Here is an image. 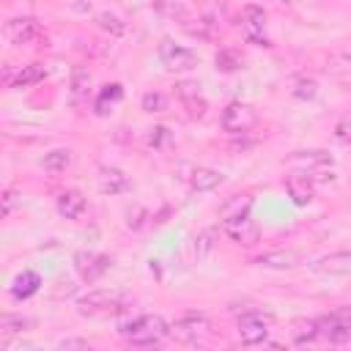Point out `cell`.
<instances>
[{
    "label": "cell",
    "mask_w": 351,
    "mask_h": 351,
    "mask_svg": "<svg viewBox=\"0 0 351 351\" xmlns=\"http://www.w3.org/2000/svg\"><path fill=\"white\" fill-rule=\"evenodd\" d=\"M165 134H167V129H165V126H156V129L151 132V137H148V143H151V145H159V143L165 140Z\"/></svg>",
    "instance_id": "33"
},
{
    "label": "cell",
    "mask_w": 351,
    "mask_h": 351,
    "mask_svg": "<svg viewBox=\"0 0 351 351\" xmlns=\"http://www.w3.org/2000/svg\"><path fill=\"white\" fill-rule=\"evenodd\" d=\"M208 329H211V324H208L206 315H200V313H186V315H181V318L170 326V335H173L176 340H181V343H197V340H203V337L208 335Z\"/></svg>",
    "instance_id": "3"
},
{
    "label": "cell",
    "mask_w": 351,
    "mask_h": 351,
    "mask_svg": "<svg viewBox=\"0 0 351 351\" xmlns=\"http://www.w3.org/2000/svg\"><path fill=\"white\" fill-rule=\"evenodd\" d=\"M217 69L219 71H236L239 69V58L233 52L222 49V52H217Z\"/></svg>",
    "instance_id": "28"
},
{
    "label": "cell",
    "mask_w": 351,
    "mask_h": 351,
    "mask_svg": "<svg viewBox=\"0 0 351 351\" xmlns=\"http://www.w3.org/2000/svg\"><path fill=\"white\" fill-rule=\"evenodd\" d=\"M315 326H318V337H324V340H329V343H343V340H348V335H351L346 326H340V324L335 321L332 313L324 315V318H318Z\"/></svg>",
    "instance_id": "15"
},
{
    "label": "cell",
    "mask_w": 351,
    "mask_h": 351,
    "mask_svg": "<svg viewBox=\"0 0 351 351\" xmlns=\"http://www.w3.org/2000/svg\"><path fill=\"white\" fill-rule=\"evenodd\" d=\"M269 324H271V315L258 313V310H250V313L239 315L236 329H239L241 343H247V346L263 343V340H266V335H269Z\"/></svg>",
    "instance_id": "2"
},
{
    "label": "cell",
    "mask_w": 351,
    "mask_h": 351,
    "mask_svg": "<svg viewBox=\"0 0 351 351\" xmlns=\"http://www.w3.org/2000/svg\"><path fill=\"white\" fill-rule=\"evenodd\" d=\"M118 332L126 335V340L132 346H156V343H162L165 335H170V326L159 315H137V318L121 321Z\"/></svg>",
    "instance_id": "1"
},
{
    "label": "cell",
    "mask_w": 351,
    "mask_h": 351,
    "mask_svg": "<svg viewBox=\"0 0 351 351\" xmlns=\"http://www.w3.org/2000/svg\"><path fill=\"white\" fill-rule=\"evenodd\" d=\"M69 165H71V151L69 148H55V151L44 154V159H41V167L49 170V173H60Z\"/></svg>",
    "instance_id": "20"
},
{
    "label": "cell",
    "mask_w": 351,
    "mask_h": 351,
    "mask_svg": "<svg viewBox=\"0 0 351 351\" xmlns=\"http://www.w3.org/2000/svg\"><path fill=\"white\" fill-rule=\"evenodd\" d=\"M165 96L162 93H156V90H148L145 96H143V110L145 112H162L165 110Z\"/></svg>",
    "instance_id": "26"
},
{
    "label": "cell",
    "mask_w": 351,
    "mask_h": 351,
    "mask_svg": "<svg viewBox=\"0 0 351 351\" xmlns=\"http://www.w3.org/2000/svg\"><path fill=\"white\" fill-rule=\"evenodd\" d=\"M3 30H5V38H8L11 44H30V41H36V38L41 36V25H38V19H33V16L8 19Z\"/></svg>",
    "instance_id": "5"
},
{
    "label": "cell",
    "mask_w": 351,
    "mask_h": 351,
    "mask_svg": "<svg viewBox=\"0 0 351 351\" xmlns=\"http://www.w3.org/2000/svg\"><path fill=\"white\" fill-rule=\"evenodd\" d=\"M36 288H38V274H33V271H25L19 280H16V285H14V296L16 299H25V296H30V293H36Z\"/></svg>",
    "instance_id": "22"
},
{
    "label": "cell",
    "mask_w": 351,
    "mask_h": 351,
    "mask_svg": "<svg viewBox=\"0 0 351 351\" xmlns=\"http://www.w3.org/2000/svg\"><path fill=\"white\" fill-rule=\"evenodd\" d=\"M189 184L197 192H208V189H214V186L222 184V173H217L211 167H195L192 176H189Z\"/></svg>",
    "instance_id": "16"
},
{
    "label": "cell",
    "mask_w": 351,
    "mask_h": 351,
    "mask_svg": "<svg viewBox=\"0 0 351 351\" xmlns=\"http://www.w3.org/2000/svg\"><path fill=\"white\" fill-rule=\"evenodd\" d=\"M25 326H30V321L22 318V315H3V318H0V332H3V337L19 335Z\"/></svg>",
    "instance_id": "23"
},
{
    "label": "cell",
    "mask_w": 351,
    "mask_h": 351,
    "mask_svg": "<svg viewBox=\"0 0 351 351\" xmlns=\"http://www.w3.org/2000/svg\"><path fill=\"white\" fill-rule=\"evenodd\" d=\"M96 22H99V27H101V30H107V33H112V36H121V33L126 30V25H123L115 14H99V16H96Z\"/></svg>",
    "instance_id": "24"
},
{
    "label": "cell",
    "mask_w": 351,
    "mask_h": 351,
    "mask_svg": "<svg viewBox=\"0 0 351 351\" xmlns=\"http://www.w3.org/2000/svg\"><path fill=\"white\" fill-rule=\"evenodd\" d=\"M296 261H299V255L293 250H274V252H266L258 258V263L266 269H291V266H296Z\"/></svg>",
    "instance_id": "17"
},
{
    "label": "cell",
    "mask_w": 351,
    "mask_h": 351,
    "mask_svg": "<svg viewBox=\"0 0 351 351\" xmlns=\"http://www.w3.org/2000/svg\"><path fill=\"white\" fill-rule=\"evenodd\" d=\"M99 189L104 195H121L129 189V176L118 167H101L99 170Z\"/></svg>",
    "instance_id": "11"
},
{
    "label": "cell",
    "mask_w": 351,
    "mask_h": 351,
    "mask_svg": "<svg viewBox=\"0 0 351 351\" xmlns=\"http://www.w3.org/2000/svg\"><path fill=\"white\" fill-rule=\"evenodd\" d=\"M88 82H90V74L85 71V69H77L74 71V82H71V88H74V93L80 96V93H85V88H88Z\"/></svg>",
    "instance_id": "30"
},
{
    "label": "cell",
    "mask_w": 351,
    "mask_h": 351,
    "mask_svg": "<svg viewBox=\"0 0 351 351\" xmlns=\"http://www.w3.org/2000/svg\"><path fill=\"white\" fill-rule=\"evenodd\" d=\"M332 315H335V321H337L340 326H346V329L351 332V304H340Z\"/></svg>",
    "instance_id": "31"
},
{
    "label": "cell",
    "mask_w": 351,
    "mask_h": 351,
    "mask_svg": "<svg viewBox=\"0 0 351 351\" xmlns=\"http://www.w3.org/2000/svg\"><path fill=\"white\" fill-rule=\"evenodd\" d=\"M293 159H296V162H310V165H313V162H315V165H326V162H332V159H329L324 151H307V154H296Z\"/></svg>",
    "instance_id": "29"
},
{
    "label": "cell",
    "mask_w": 351,
    "mask_h": 351,
    "mask_svg": "<svg viewBox=\"0 0 351 351\" xmlns=\"http://www.w3.org/2000/svg\"><path fill=\"white\" fill-rule=\"evenodd\" d=\"M176 90H178V99H181V104L189 110V115H203L206 112V101H203V96L197 93V85H192V82H181V85H176Z\"/></svg>",
    "instance_id": "13"
},
{
    "label": "cell",
    "mask_w": 351,
    "mask_h": 351,
    "mask_svg": "<svg viewBox=\"0 0 351 351\" xmlns=\"http://www.w3.org/2000/svg\"><path fill=\"white\" fill-rule=\"evenodd\" d=\"M74 266H77L82 280H96L110 269V258L99 255V252H90V250H80L74 255Z\"/></svg>",
    "instance_id": "7"
},
{
    "label": "cell",
    "mask_w": 351,
    "mask_h": 351,
    "mask_svg": "<svg viewBox=\"0 0 351 351\" xmlns=\"http://www.w3.org/2000/svg\"><path fill=\"white\" fill-rule=\"evenodd\" d=\"M318 271H329V274H348L351 271V255L346 252H337V255H329V258H321L315 263Z\"/></svg>",
    "instance_id": "19"
},
{
    "label": "cell",
    "mask_w": 351,
    "mask_h": 351,
    "mask_svg": "<svg viewBox=\"0 0 351 351\" xmlns=\"http://www.w3.org/2000/svg\"><path fill=\"white\" fill-rule=\"evenodd\" d=\"M41 80H44V69H41L38 63H30V66H22V71L16 74L14 85H16V88H30V85H36V82H41Z\"/></svg>",
    "instance_id": "21"
},
{
    "label": "cell",
    "mask_w": 351,
    "mask_h": 351,
    "mask_svg": "<svg viewBox=\"0 0 351 351\" xmlns=\"http://www.w3.org/2000/svg\"><path fill=\"white\" fill-rule=\"evenodd\" d=\"M211 247H214V228H206V230H200L197 239H195V255L203 258V255L211 252Z\"/></svg>",
    "instance_id": "25"
},
{
    "label": "cell",
    "mask_w": 351,
    "mask_h": 351,
    "mask_svg": "<svg viewBox=\"0 0 351 351\" xmlns=\"http://www.w3.org/2000/svg\"><path fill=\"white\" fill-rule=\"evenodd\" d=\"M255 126V110L250 104H241V101H233L222 110V129L230 132V134H244Z\"/></svg>",
    "instance_id": "4"
},
{
    "label": "cell",
    "mask_w": 351,
    "mask_h": 351,
    "mask_svg": "<svg viewBox=\"0 0 351 351\" xmlns=\"http://www.w3.org/2000/svg\"><path fill=\"white\" fill-rule=\"evenodd\" d=\"M222 228H225V233L230 236V241L244 244V247H252V244L258 241V236H261L258 225H255V222H252L247 214L233 217V219H225V222H222Z\"/></svg>",
    "instance_id": "6"
},
{
    "label": "cell",
    "mask_w": 351,
    "mask_h": 351,
    "mask_svg": "<svg viewBox=\"0 0 351 351\" xmlns=\"http://www.w3.org/2000/svg\"><path fill=\"white\" fill-rule=\"evenodd\" d=\"M58 211H60L66 219H80L82 211H85V197H82L77 189H66V192H60V197H58Z\"/></svg>",
    "instance_id": "12"
},
{
    "label": "cell",
    "mask_w": 351,
    "mask_h": 351,
    "mask_svg": "<svg viewBox=\"0 0 351 351\" xmlns=\"http://www.w3.org/2000/svg\"><path fill=\"white\" fill-rule=\"evenodd\" d=\"M293 93H296L299 99H313V96H315V82H313V80H302Z\"/></svg>",
    "instance_id": "32"
},
{
    "label": "cell",
    "mask_w": 351,
    "mask_h": 351,
    "mask_svg": "<svg viewBox=\"0 0 351 351\" xmlns=\"http://www.w3.org/2000/svg\"><path fill=\"white\" fill-rule=\"evenodd\" d=\"M123 304V296L115 291H90L88 296L80 299L82 313H104V310H118Z\"/></svg>",
    "instance_id": "9"
},
{
    "label": "cell",
    "mask_w": 351,
    "mask_h": 351,
    "mask_svg": "<svg viewBox=\"0 0 351 351\" xmlns=\"http://www.w3.org/2000/svg\"><path fill=\"white\" fill-rule=\"evenodd\" d=\"M263 27H266V11L258 8V5H247L244 8V36L250 44H258V47H266V36H263Z\"/></svg>",
    "instance_id": "10"
},
{
    "label": "cell",
    "mask_w": 351,
    "mask_h": 351,
    "mask_svg": "<svg viewBox=\"0 0 351 351\" xmlns=\"http://www.w3.org/2000/svg\"><path fill=\"white\" fill-rule=\"evenodd\" d=\"M159 58H162V63H165L167 69H173V71H186V69H192L195 60H197L195 52H189L186 47H178V44H173V41H162Z\"/></svg>",
    "instance_id": "8"
},
{
    "label": "cell",
    "mask_w": 351,
    "mask_h": 351,
    "mask_svg": "<svg viewBox=\"0 0 351 351\" xmlns=\"http://www.w3.org/2000/svg\"><path fill=\"white\" fill-rule=\"evenodd\" d=\"M329 69L337 74H351V52H340L329 58Z\"/></svg>",
    "instance_id": "27"
},
{
    "label": "cell",
    "mask_w": 351,
    "mask_h": 351,
    "mask_svg": "<svg viewBox=\"0 0 351 351\" xmlns=\"http://www.w3.org/2000/svg\"><path fill=\"white\" fill-rule=\"evenodd\" d=\"M58 346H60V348H82V351H88V348H90L85 340H60Z\"/></svg>",
    "instance_id": "34"
},
{
    "label": "cell",
    "mask_w": 351,
    "mask_h": 351,
    "mask_svg": "<svg viewBox=\"0 0 351 351\" xmlns=\"http://www.w3.org/2000/svg\"><path fill=\"white\" fill-rule=\"evenodd\" d=\"M285 189H288V195L296 206H307L313 200V184L307 181V176H288Z\"/></svg>",
    "instance_id": "14"
},
{
    "label": "cell",
    "mask_w": 351,
    "mask_h": 351,
    "mask_svg": "<svg viewBox=\"0 0 351 351\" xmlns=\"http://www.w3.org/2000/svg\"><path fill=\"white\" fill-rule=\"evenodd\" d=\"M250 206H252V197H250V195H233V197H228V200L219 206V217H222V219L241 217V214L250 211Z\"/></svg>",
    "instance_id": "18"
}]
</instances>
